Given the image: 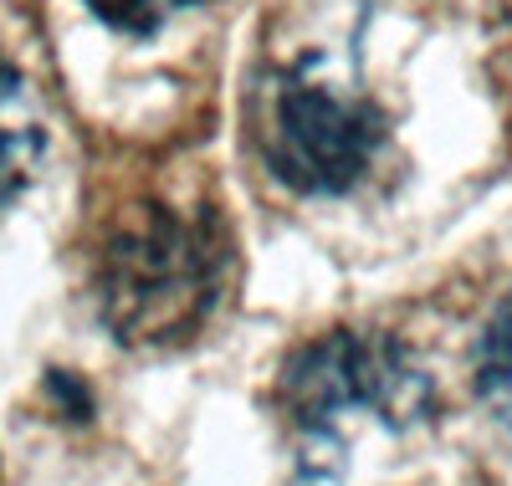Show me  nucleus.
I'll return each mask as SVG.
<instances>
[{
  "instance_id": "1",
  "label": "nucleus",
  "mask_w": 512,
  "mask_h": 486,
  "mask_svg": "<svg viewBox=\"0 0 512 486\" xmlns=\"http://www.w3.org/2000/svg\"><path fill=\"white\" fill-rule=\"evenodd\" d=\"M226 220L200 205L180 210L139 200L108 220L93 251V297L108 333L128 348H164L195 338L231 287Z\"/></svg>"
},
{
  "instance_id": "2",
  "label": "nucleus",
  "mask_w": 512,
  "mask_h": 486,
  "mask_svg": "<svg viewBox=\"0 0 512 486\" xmlns=\"http://www.w3.org/2000/svg\"><path fill=\"white\" fill-rule=\"evenodd\" d=\"M277 405L308 456H333L359 420L390 430L415 425L431 410V379L400 338L338 328L287 359Z\"/></svg>"
},
{
  "instance_id": "3",
  "label": "nucleus",
  "mask_w": 512,
  "mask_h": 486,
  "mask_svg": "<svg viewBox=\"0 0 512 486\" xmlns=\"http://www.w3.org/2000/svg\"><path fill=\"white\" fill-rule=\"evenodd\" d=\"M384 144H390L384 113L323 77L292 72L267 98L262 159L272 180L297 195H344L364 185Z\"/></svg>"
},
{
  "instance_id": "4",
  "label": "nucleus",
  "mask_w": 512,
  "mask_h": 486,
  "mask_svg": "<svg viewBox=\"0 0 512 486\" xmlns=\"http://www.w3.org/2000/svg\"><path fill=\"white\" fill-rule=\"evenodd\" d=\"M47 159V113L31 77L0 52V210L16 205Z\"/></svg>"
},
{
  "instance_id": "5",
  "label": "nucleus",
  "mask_w": 512,
  "mask_h": 486,
  "mask_svg": "<svg viewBox=\"0 0 512 486\" xmlns=\"http://www.w3.org/2000/svg\"><path fill=\"white\" fill-rule=\"evenodd\" d=\"M477 384H482V400L492 405V415L512 425V297L492 313L477 343Z\"/></svg>"
},
{
  "instance_id": "6",
  "label": "nucleus",
  "mask_w": 512,
  "mask_h": 486,
  "mask_svg": "<svg viewBox=\"0 0 512 486\" xmlns=\"http://www.w3.org/2000/svg\"><path fill=\"white\" fill-rule=\"evenodd\" d=\"M103 26L123 31V36H154L175 21L180 11H190L195 0H82Z\"/></svg>"
},
{
  "instance_id": "7",
  "label": "nucleus",
  "mask_w": 512,
  "mask_h": 486,
  "mask_svg": "<svg viewBox=\"0 0 512 486\" xmlns=\"http://www.w3.org/2000/svg\"><path fill=\"white\" fill-rule=\"evenodd\" d=\"M502 6H507V21H512V0H502Z\"/></svg>"
}]
</instances>
